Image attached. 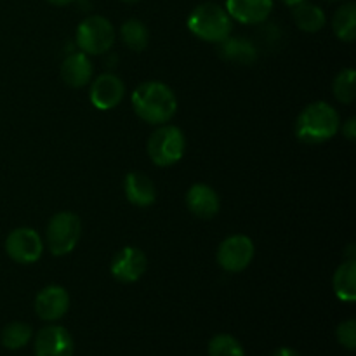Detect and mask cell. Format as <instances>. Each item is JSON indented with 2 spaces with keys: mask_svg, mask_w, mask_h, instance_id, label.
Wrapping results in <instances>:
<instances>
[{
  "mask_svg": "<svg viewBox=\"0 0 356 356\" xmlns=\"http://www.w3.org/2000/svg\"><path fill=\"white\" fill-rule=\"evenodd\" d=\"M75 40L87 56H101L113 47L115 28L104 16H89L76 28Z\"/></svg>",
  "mask_w": 356,
  "mask_h": 356,
  "instance_id": "cell-6",
  "label": "cell"
},
{
  "mask_svg": "<svg viewBox=\"0 0 356 356\" xmlns=\"http://www.w3.org/2000/svg\"><path fill=\"white\" fill-rule=\"evenodd\" d=\"M124 191L127 200L136 207H152L156 200L155 183L143 172H129L124 181Z\"/></svg>",
  "mask_w": 356,
  "mask_h": 356,
  "instance_id": "cell-16",
  "label": "cell"
},
{
  "mask_svg": "<svg viewBox=\"0 0 356 356\" xmlns=\"http://www.w3.org/2000/svg\"><path fill=\"white\" fill-rule=\"evenodd\" d=\"M188 30L197 38L211 44H221L232 35L233 19L225 7L214 2H205L195 7L188 16Z\"/></svg>",
  "mask_w": 356,
  "mask_h": 356,
  "instance_id": "cell-3",
  "label": "cell"
},
{
  "mask_svg": "<svg viewBox=\"0 0 356 356\" xmlns=\"http://www.w3.org/2000/svg\"><path fill=\"white\" fill-rule=\"evenodd\" d=\"M120 38L131 51L141 52L149 44V30L141 19L131 17L120 26Z\"/></svg>",
  "mask_w": 356,
  "mask_h": 356,
  "instance_id": "cell-21",
  "label": "cell"
},
{
  "mask_svg": "<svg viewBox=\"0 0 356 356\" xmlns=\"http://www.w3.org/2000/svg\"><path fill=\"white\" fill-rule=\"evenodd\" d=\"M292 17H294L299 30L306 31V33H316L327 23L325 13H323L322 7L315 6L312 2H306V0L292 7Z\"/></svg>",
  "mask_w": 356,
  "mask_h": 356,
  "instance_id": "cell-19",
  "label": "cell"
},
{
  "mask_svg": "<svg viewBox=\"0 0 356 356\" xmlns=\"http://www.w3.org/2000/svg\"><path fill=\"white\" fill-rule=\"evenodd\" d=\"M219 56L238 65H252L257 59V49L243 37H228L219 44Z\"/></svg>",
  "mask_w": 356,
  "mask_h": 356,
  "instance_id": "cell-17",
  "label": "cell"
},
{
  "mask_svg": "<svg viewBox=\"0 0 356 356\" xmlns=\"http://www.w3.org/2000/svg\"><path fill=\"white\" fill-rule=\"evenodd\" d=\"M184 202H186L188 211H190L195 218L204 219V221H209V219L214 218L219 212V209H221V200H219L218 191L204 183L193 184V186L186 191Z\"/></svg>",
  "mask_w": 356,
  "mask_h": 356,
  "instance_id": "cell-13",
  "label": "cell"
},
{
  "mask_svg": "<svg viewBox=\"0 0 356 356\" xmlns=\"http://www.w3.org/2000/svg\"><path fill=\"white\" fill-rule=\"evenodd\" d=\"M282 3H285V6H289V7H294L296 3H299V2H302V0H280Z\"/></svg>",
  "mask_w": 356,
  "mask_h": 356,
  "instance_id": "cell-29",
  "label": "cell"
},
{
  "mask_svg": "<svg viewBox=\"0 0 356 356\" xmlns=\"http://www.w3.org/2000/svg\"><path fill=\"white\" fill-rule=\"evenodd\" d=\"M226 13L242 24H259L270 17L273 0H226Z\"/></svg>",
  "mask_w": 356,
  "mask_h": 356,
  "instance_id": "cell-14",
  "label": "cell"
},
{
  "mask_svg": "<svg viewBox=\"0 0 356 356\" xmlns=\"http://www.w3.org/2000/svg\"><path fill=\"white\" fill-rule=\"evenodd\" d=\"M70 294L61 285H47L35 298V313L45 322H56L68 313Z\"/></svg>",
  "mask_w": 356,
  "mask_h": 356,
  "instance_id": "cell-12",
  "label": "cell"
},
{
  "mask_svg": "<svg viewBox=\"0 0 356 356\" xmlns=\"http://www.w3.org/2000/svg\"><path fill=\"white\" fill-rule=\"evenodd\" d=\"M148 270V257L138 247H124L113 256L110 271L120 284H134Z\"/></svg>",
  "mask_w": 356,
  "mask_h": 356,
  "instance_id": "cell-9",
  "label": "cell"
},
{
  "mask_svg": "<svg viewBox=\"0 0 356 356\" xmlns=\"http://www.w3.org/2000/svg\"><path fill=\"white\" fill-rule=\"evenodd\" d=\"M341 117L332 104L315 101L299 113L294 132L299 141L306 145H322L339 132Z\"/></svg>",
  "mask_w": 356,
  "mask_h": 356,
  "instance_id": "cell-2",
  "label": "cell"
},
{
  "mask_svg": "<svg viewBox=\"0 0 356 356\" xmlns=\"http://www.w3.org/2000/svg\"><path fill=\"white\" fill-rule=\"evenodd\" d=\"M31 337H33V329H31L28 323L13 322L9 323V325L3 327L0 341H2V346L6 348V350L16 351L26 346L31 341Z\"/></svg>",
  "mask_w": 356,
  "mask_h": 356,
  "instance_id": "cell-22",
  "label": "cell"
},
{
  "mask_svg": "<svg viewBox=\"0 0 356 356\" xmlns=\"http://www.w3.org/2000/svg\"><path fill=\"white\" fill-rule=\"evenodd\" d=\"M341 131H343V136L348 139V141H355L356 139V120L355 117L348 118L343 125H341Z\"/></svg>",
  "mask_w": 356,
  "mask_h": 356,
  "instance_id": "cell-26",
  "label": "cell"
},
{
  "mask_svg": "<svg viewBox=\"0 0 356 356\" xmlns=\"http://www.w3.org/2000/svg\"><path fill=\"white\" fill-rule=\"evenodd\" d=\"M209 356H245L238 339L229 334H218L209 343Z\"/></svg>",
  "mask_w": 356,
  "mask_h": 356,
  "instance_id": "cell-24",
  "label": "cell"
},
{
  "mask_svg": "<svg viewBox=\"0 0 356 356\" xmlns=\"http://www.w3.org/2000/svg\"><path fill=\"white\" fill-rule=\"evenodd\" d=\"M254 242L245 235H232L221 242L218 249V264L228 273H240L250 266L254 259Z\"/></svg>",
  "mask_w": 356,
  "mask_h": 356,
  "instance_id": "cell-8",
  "label": "cell"
},
{
  "mask_svg": "<svg viewBox=\"0 0 356 356\" xmlns=\"http://www.w3.org/2000/svg\"><path fill=\"white\" fill-rule=\"evenodd\" d=\"M332 92L339 103H353L356 97V72L353 68H344L337 73L332 83Z\"/></svg>",
  "mask_w": 356,
  "mask_h": 356,
  "instance_id": "cell-23",
  "label": "cell"
},
{
  "mask_svg": "<svg viewBox=\"0 0 356 356\" xmlns=\"http://www.w3.org/2000/svg\"><path fill=\"white\" fill-rule=\"evenodd\" d=\"M136 115L146 124L163 125L172 120L177 111V97L167 83L149 80L136 87L131 96Z\"/></svg>",
  "mask_w": 356,
  "mask_h": 356,
  "instance_id": "cell-1",
  "label": "cell"
},
{
  "mask_svg": "<svg viewBox=\"0 0 356 356\" xmlns=\"http://www.w3.org/2000/svg\"><path fill=\"white\" fill-rule=\"evenodd\" d=\"M82 235V222L73 212H58L49 221L45 229V243L52 256H66L79 243Z\"/></svg>",
  "mask_w": 356,
  "mask_h": 356,
  "instance_id": "cell-5",
  "label": "cell"
},
{
  "mask_svg": "<svg viewBox=\"0 0 356 356\" xmlns=\"http://www.w3.org/2000/svg\"><path fill=\"white\" fill-rule=\"evenodd\" d=\"M332 28L336 37L341 42H355L356 38V6L353 2H346L336 10L332 17Z\"/></svg>",
  "mask_w": 356,
  "mask_h": 356,
  "instance_id": "cell-20",
  "label": "cell"
},
{
  "mask_svg": "<svg viewBox=\"0 0 356 356\" xmlns=\"http://www.w3.org/2000/svg\"><path fill=\"white\" fill-rule=\"evenodd\" d=\"M92 61L86 52H73L61 63V79L73 89L86 87L92 79Z\"/></svg>",
  "mask_w": 356,
  "mask_h": 356,
  "instance_id": "cell-15",
  "label": "cell"
},
{
  "mask_svg": "<svg viewBox=\"0 0 356 356\" xmlns=\"http://www.w3.org/2000/svg\"><path fill=\"white\" fill-rule=\"evenodd\" d=\"M122 2H125V3H138V2H141V0H122Z\"/></svg>",
  "mask_w": 356,
  "mask_h": 356,
  "instance_id": "cell-30",
  "label": "cell"
},
{
  "mask_svg": "<svg viewBox=\"0 0 356 356\" xmlns=\"http://www.w3.org/2000/svg\"><path fill=\"white\" fill-rule=\"evenodd\" d=\"M273 356H301V355H299L296 350H292V348H278V350L273 353Z\"/></svg>",
  "mask_w": 356,
  "mask_h": 356,
  "instance_id": "cell-27",
  "label": "cell"
},
{
  "mask_svg": "<svg viewBox=\"0 0 356 356\" xmlns=\"http://www.w3.org/2000/svg\"><path fill=\"white\" fill-rule=\"evenodd\" d=\"M125 86L120 76L115 73H103L92 82L89 90V99L99 111L113 110L124 99Z\"/></svg>",
  "mask_w": 356,
  "mask_h": 356,
  "instance_id": "cell-10",
  "label": "cell"
},
{
  "mask_svg": "<svg viewBox=\"0 0 356 356\" xmlns=\"http://www.w3.org/2000/svg\"><path fill=\"white\" fill-rule=\"evenodd\" d=\"M73 337L65 327L49 325L37 332L35 356H73Z\"/></svg>",
  "mask_w": 356,
  "mask_h": 356,
  "instance_id": "cell-11",
  "label": "cell"
},
{
  "mask_svg": "<svg viewBox=\"0 0 356 356\" xmlns=\"http://www.w3.org/2000/svg\"><path fill=\"white\" fill-rule=\"evenodd\" d=\"M332 285L339 301L350 305L356 301V261L346 259L337 266Z\"/></svg>",
  "mask_w": 356,
  "mask_h": 356,
  "instance_id": "cell-18",
  "label": "cell"
},
{
  "mask_svg": "<svg viewBox=\"0 0 356 356\" xmlns=\"http://www.w3.org/2000/svg\"><path fill=\"white\" fill-rule=\"evenodd\" d=\"M148 156L156 167L176 165L184 156L186 138L176 125H160L148 139Z\"/></svg>",
  "mask_w": 356,
  "mask_h": 356,
  "instance_id": "cell-4",
  "label": "cell"
},
{
  "mask_svg": "<svg viewBox=\"0 0 356 356\" xmlns=\"http://www.w3.org/2000/svg\"><path fill=\"white\" fill-rule=\"evenodd\" d=\"M337 341H339L341 346L346 348L348 351L356 350V322L353 318L346 320V322L339 323L336 330Z\"/></svg>",
  "mask_w": 356,
  "mask_h": 356,
  "instance_id": "cell-25",
  "label": "cell"
},
{
  "mask_svg": "<svg viewBox=\"0 0 356 356\" xmlns=\"http://www.w3.org/2000/svg\"><path fill=\"white\" fill-rule=\"evenodd\" d=\"M47 2L52 3V6L63 7V6H68V3H72L73 0H47Z\"/></svg>",
  "mask_w": 356,
  "mask_h": 356,
  "instance_id": "cell-28",
  "label": "cell"
},
{
  "mask_svg": "<svg viewBox=\"0 0 356 356\" xmlns=\"http://www.w3.org/2000/svg\"><path fill=\"white\" fill-rule=\"evenodd\" d=\"M44 252V242L33 228L13 229L6 238V254L17 264L37 263Z\"/></svg>",
  "mask_w": 356,
  "mask_h": 356,
  "instance_id": "cell-7",
  "label": "cell"
}]
</instances>
